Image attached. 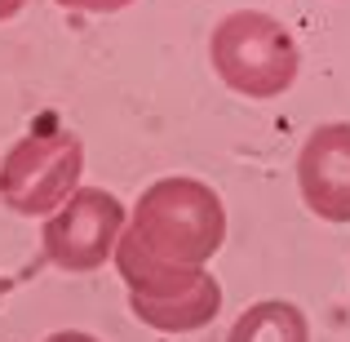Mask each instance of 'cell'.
<instances>
[{
  "label": "cell",
  "mask_w": 350,
  "mask_h": 342,
  "mask_svg": "<svg viewBox=\"0 0 350 342\" xmlns=\"http://www.w3.org/2000/svg\"><path fill=\"white\" fill-rule=\"evenodd\" d=\"M226 240V205L200 178H160L137 196L133 214L116 245V271L133 267H169V271H200L213 262Z\"/></svg>",
  "instance_id": "cell-1"
},
{
  "label": "cell",
  "mask_w": 350,
  "mask_h": 342,
  "mask_svg": "<svg viewBox=\"0 0 350 342\" xmlns=\"http://www.w3.org/2000/svg\"><path fill=\"white\" fill-rule=\"evenodd\" d=\"M208 62L231 94L266 103L293 89L301 71V49L280 18L257 14V9H235L208 36Z\"/></svg>",
  "instance_id": "cell-2"
},
{
  "label": "cell",
  "mask_w": 350,
  "mask_h": 342,
  "mask_svg": "<svg viewBox=\"0 0 350 342\" xmlns=\"http://www.w3.org/2000/svg\"><path fill=\"white\" fill-rule=\"evenodd\" d=\"M80 173L85 143L71 129H31L0 160V200L23 218H53L80 191Z\"/></svg>",
  "instance_id": "cell-3"
},
{
  "label": "cell",
  "mask_w": 350,
  "mask_h": 342,
  "mask_svg": "<svg viewBox=\"0 0 350 342\" xmlns=\"http://www.w3.org/2000/svg\"><path fill=\"white\" fill-rule=\"evenodd\" d=\"M124 223H129V214H124L116 191L80 187L58 214L44 218L40 249L58 271L85 276V271H98V267H107L116 258Z\"/></svg>",
  "instance_id": "cell-4"
},
{
  "label": "cell",
  "mask_w": 350,
  "mask_h": 342,
  "mask_svg": "<svg viewBox=\"0 0 350 342\" xmlns=\"http://www.w3.org/2000/svg\"><path fill=\"white\" fill-rule=\"evenodd\" d=\"M129 284V311L160 334H196L222 311V284L208 267L169 271V267H133L120 271Z\"/></svg>",
  "instance_id": "cell-5"
},
{
  "label": "cell",
  "mask_w": 350,
  "mask_h": 342,
  "mask_svg": "<svg viewBox=\"0 0 350 342\" xmlns=\"http://www.w3.org/2000/svg\"><path fill=\"white\" fill-rule=\"evenodd\" d=\"M297 191L324 223H350V120H328L297 151Z\"/></svg>",
  "instance_id": "cell-6"
},
{
  "label": "cell",
  "mask_w": 350,
  "mask_h": 342,
  "mask_svg": "<svg viewBox=\"0 0 350 342\" xmlns=\"http://www.w3.org/2000/svg\"><path fill=\"white\" fill-rule=\"evenodd\" d=\"M226 342H310V320L297 302L262 298L235 316Z\"/></svg>",
  "instance_id": "cell-7"
},
{
  "label": "cell",
  "mask_w": 350,
  "mask_h": 342,
  "mask_svg": "<svg viewBox=\"0 0 350 342\" xmlns=\"http://www.w3.org/2000/svg\"><path fill=\"white\" fill-rule=\"evenodd\" d=\"M71 14H116V9H129L133 0H58Z\"/></svg>",
  "instance_id": "cell-8"
},
{
  "label": "cell",
  "mask_w": 350,
  "mask_h": 342,
  "mask_svg": "<svg viewBox=\"0 0 350 342\" xmlns=\"http://www.w3.org/2000/svg\"><path fill=\"white\" fill-rule=\"evenodd\" d=\"M44 342H98L94 334H80V329H58V334H49Z\"/></svg>",
  "instance_id": "cell-9"
},
{
  "label": "cell",
  "mask_w": 350,
  "mask_h": 342,
  "mask_svg": "<svg viewBox=\"0 0 350 342\" xmlns=\"http://www.w3.org/2000/svg\"><path fill=\"white\" fill-rule=\"evenodd\" d=\"M23 5L27 0H0V23H9L14 14H23Z\"/></svg>",
  "instance_id": "cell-10"
}]
</instances>
